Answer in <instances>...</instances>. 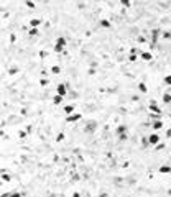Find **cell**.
Masks as SVG:
<instances>
[{
  "instance_id": "cell-1",
  "label": "cell",
  "mask_w": 171,
  "mask_h": 197,
  "mask_svg": "<svg viewBox=\"0 0 171 197\" xmlns=\"http://www.w3.org/2000/svg\"><path fill=\"white\" fill-rule=\"evenodd\" d=\"M66 46V38H63V36H59V38L56 40V45H54V51L56 53H61Z\"/></svg>"
},
{
  "instance_id": "cell-2",
  "label": "cell",
  "mask_w": 171,
  "mask_h": 197,
  "mask_svg": "<svg viewBox=\"0 0 171 197\" xmlns=\"http://www.w3.org/2000/svg\"><path fill=\"white\" fill-rule=\"evenodd\" d=\"M146 143H148V145H156V143H160V135H158V133H151L150 136H146Z\"/></svg>"
},
{
  "instance_id": "cell-3",
  "label": "cell",
  "mask_w": 171,
  "mask_h": 197,
  "mask_svg": "<svg viewBox=\"0 0 171 197\" xmlns=\"http://www.w3.org/2000/svg\"><path fill=\"white\" fill-rule=\"evenodd\" d=\"M97 127H99V125H97V122H94V120H90V122L87 123V127L84 128V132H86V133H94V132L97 130Z\"/></svg>"
},
{
  "instance_id": "cell-4",
  "label": "cell",
  "mask_w": 171,
  "mask_h": 197,
  "mask_svg": "<svg viewBox=\"0 0 171 197\" xmlns=\"http://www.w3.org/2000/svg\"><path fill=\"white\" fill-rule=\"evenodd\" d=\"M56 94L61 95V97H64L66 94H68V87H66V84H59L58 87H56Z\"/></svg>"
},
{
  "instance_id": "cell-5",
  "label": "cell",
  "mask_w": 171,
  "mask_h": 197,
  "mask_svg": "<svg viewBox=\"0 0 171 197\" xmlns=\"http://www.w3.org/2000/svg\"><path fill=\"white\" fill-rule=\"evenodd\" d=\"M82 118V115L81 113H69L68 117H66V122H79V120H81Z\"/></svg>"
},
{
  "instance_id": "cell-6",
  "label": "cell",
  "mask_w": 171,
  "mask_h": 197,
  "mask_svg": "<svg viewBox=\"0 0 171 197\" xmlns=\"http://www.w3.org/2000/svg\"><path fill=\"white\" fill-rule=\"evenodd\" d=\"M115 133H117L119 136H120V135H125L127 133V127L125 125H119L117 128H115Z\"/></svg>"
},
{
  "instance_id": "cell-7",
  "label": "cell",
  "mask_w": 171,
  "mask_h": 197,
  "mask_svg": "<svg viewBox=\"0 0 171 197\" xmlns=\"http://www.w3.org/2000/svg\"><path fill=\"white\" fill-rule=\"evenodd\" d=\"M150 110H151V112H155V113H161V110H160V107H158V105H156V103H155L153 100L150 102Z\"/></svg>"
},
{
  "instance_id": "cell-8",
  "label": "cell",
  "mask_w": 171,
  "mask_h": 197,
  "mask_svg": "<svg viewBox=\"0 0 171 197\" xmlns=\"http://www.w3.org/2000/svg\"><path fill=\"white\" fill-rule=\"evenodd\" d=\"M23 194L20 190H17V192H7V194H2V197H22Z\"/></svg>"
},
{
  "instance_id": "cell-9",
  "label": "cell",
  "mask_w": 171,
  "mask_h": 197,
  "mask_svg": "<svg viewBox=\"0 0 171 197\" xmlns=\"http://www.w3.org/2000/svg\"><path fill=\"white\" fill-rule=\"evenodd\" d=\"M163 125H164V123H163L161 120H155L153 123H151V127H153L155 130H160V128H163Z\"/></svg>"
},
{
  "instance_id": "cell-10",
  "label": "cell",
  "mask_w": 171,
  "mask_h": 197,
  "mask_svg": "<svg viewBox=\"0 0 171 197\" xmlns=\"http://www.w3.org/2000/svg\"><path fill=\"white\" fill-rule=\"evenodd\" d=\"M140 58H142L143 61H150V59H151V53L143 51V53H140Z\"/></svg>"
},
{
  "instance_id": "cell-11",
  "label": "cell",
  "mask_w": 171,
  "mask_h": 197,
  "mask_svg": "<svg viewBox=\"0 0 171 197\" xmlns=\"http://www.w3.org/2000/svg\"><path fill=\"white\" fill-rule=\"evenodd\" d=\"M169 166L168 164H164V166H160V172H161V174H169Z\"/></svg>"
},
{
  "instance_id": "cell-12",
  "label": "cell",
  "mask_w": 171,
  "mask_h": 197,
  "mask_svg": "<svg viewBox=\"0 0 171 197\" xmlns=\"http://www.w3.org/2000/svg\"><path fill=\"white\" fill-rule=\"evenodd\" d=\"M61 102H63V97H61V95H58V94H56V95L53 97V103H54V105H59Z\"/></svg>"
},
{
  "instance_id": "cell-13",
  "label": "cell",
  "mask_w": 171,
  "mask_h": 197,
  "mask_svg": "<svg viewBox=\"0 0 171 197\" xmlns=\"http://www.w3.org/2000/svg\"><path fill=\"white\" fill-rule=\"evenodd\" d=\"M64 112L68 113V115H69V113H72V112H74V105H72V103H69V105H66V107H64Z\"/></svg>"
},
{
  "instance_id": "cell-14",
  "label": "cell",
  "mask_w": 171,
  "mask_h": 197,
  "mask_svg": "<svg viewBox=\"0 0 171 197\" xmlns=\"http://www.w3.org/2000/svg\"><path fill=\"white\" fill-rule=\"evenodd\" d=\"M40 23H41V20H38V18H35V20H30V26H31V28H36Z\"/></svg>"
},
{
  "instance_id": "cell-15",
  "label": "cell",
  "mask_w": 171,
  "mask_h": 197,
  "mask_svg": "<svg viewBox=\"0 0 171 197\" xmlns=\"http://www.w3.org/2000/svg\"><path fill=\"white\" fill-rule=\"evenodd\" d=\"M163 100L166 102V103H169V102H171V94H169V92H166V94L163 95Z\"/></svg>"
},
{
  "instance_id": "cell-16",
  "label": "cell",
  "mask_w": 171,
  "mask_h": 197,
  "mask_svg": "<svg viewBox=\"0 0 171 197\" xmlns=\"http://www.w3.org/2000/svg\"><path fill=\"white\" fill-rule=\"evenodd\" d=\"M51 72H53V74H59V72H61V67H59V66H53V67H51Z\"/></svg>"
},
{
  "instance_id": "cell-17",
  "label": "cell",
  "mask_w": 171,
  "mask_h": 197,
  "mask_svg": "<svg viewBox=\"0 0 171 197\" xmlns=\"http://www.w3.org/2000/svg\"><path fill=\"white\" fill-rule=\"evenodd\" d=\"M8 181H10V174L7 172V174H3V176H2V182H8Z\"/></svg>"
},
{
  "instance_id": "cell-18",
  "label": "cell",
  "mask_w": 171,
  "mask_h": 197,
  "mask_svg": "<svg viewBox=\"0 0 171 197\" xmlns=\"http://www.w3.org/2000/svg\"><path fill=\"white\" fill-rule=\"evenodd\" d=\"M138 89H140V90H142L143 94H145V92H146V85H145V84L142 82V84H138Z\"/></svg>"
},
{
  "instance_id": "cell-19",
  "label": "cell",
  "mask_w": 171,
  "mask_h": 197,
  "mask_svg": "<svg viewBox=\"0 0 171 197\" xmlns=\"http://www.w3.org/2000/svg\"><path fill=\"white\" fill-rule=\"evenodd\" d=\"M100 26H104V28H109V26H110V23L104 20V21H100Z\"/></svg>"
},
{
  "instance_id": "cell-20",
  "label": "cell",
  "mask_w": 171,
  "mask_h": 197,
  "mask_svg": "<svg viewBox=\"0 0 171 197\" xmlns=\"http://www.w3.org/2000/svg\"><path fill=\"white\" fill-rule=\"evenodd\" d=\"M30 35H31V36L38 35V30H36V28H31V30H30Z\"/></svg>"
},
{
  "instance_id": "cell-21",
  "label": "cell",
  "mask_w": 171,
  "mask_h": 197,
  "mask_svg": "<svg viewBox=\"0 0 171 197\" xmlns=\"http://www.w3.org/2000/svg\"><path fill=\"white\" fill-rule=\"evenodd\" d=\"M122 5H125V7H130V0H120Z\"/></svg>"
},
{
  "instance_id": "cell-22",
  "label": "cell",
  "mask_w": 171,
  "mask_h": 197,
  "mask_svg": "<svg viewBox=\"0 0 171 197\" xmlns=\"http://www.w3.org/2000/svg\"><path fill=\"white\" fill-rule=\"evenodd\" d=\"M128 61H132V63H133V61H137V54H130V58H128Z\"/></svg>"
},
{
  "instance_id": "cell-23",
  "label": "cell",
  "mask_w": 171,
  "mask_h": 197,
  "mask_svg": "<svg viewBox=\"0 0 171 197\" xmlns=\"http://www.w3.org/2000/svg\"><path fill=\"white\" fill-rule=\"evenodd\" d=\"M164 82L169 85V84H171V76H166V77H164Z\"/></svg>"
},
{
  "instance_id": "cell-24",
  "label": "cell",
  "mask_w": 171,
  "mask_h": 197,
  "mask_svg": "<svg viewBox=\"0 0 171 197\" xmlns=\"http://www.w3.org/2000/svg\"><path fill=\"white\" fill-rule=\"evenodd\" d=\"M17 72V67H12V69L8 71V74H10V76H13V74Z\"/></svg>"
}]
</instances>
